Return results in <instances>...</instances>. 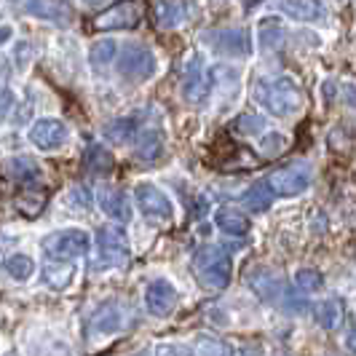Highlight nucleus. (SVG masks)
<instances>
[{"label": "nucleus", "mask_w": 356, "mask_h": 356, "mask_svg": "<svg viewBox=\"0 0 356 356\" xmlns=\"http://www.w3.org/2000/svg\"><path fill=\"white\" fill-rule=\"evenodd\" d=\"M97 204H99L102 214H107L113 222H129L131 220V201L121 188L102 185L97 191Z\"/></svg>", "instance_id": "dca6fc26"}, {"label": "nucleus", "mask_w": 356, "mask_h": 356, "mask_svg": "<svg viewBox=\"0 0 356 356\" xmlns=\"http://www.w3.org/2000/svg\"><path fill=\"white\" fill-rule=\"evenodd\" d=\"M3 270H6V276L11 279V282H17V284H24V282H30L33 276H35V260L30 257V254H24V252H17V254H8L6 260H3Z\"/></svg>", "instance_id": "412c9836"}, {"label": "nucleus", "mask_w": 356, "mask_h": 356, "mask_svg": "<svg viewBox=\"0 0 356 356\" xmlns=\"http://www.w3.org/2000/svg\"><path fill=\"white\" fill-rule=\"evenodd\" d=\"M22 11L33 19L54 22V24H67L70 22V8L59 0H19Z\"/></svg>", "instance_id": "f3484780"}, {"label": "nucleus", "mask_w": 356, "mask_h": 356, "mask_svg": "<svg viewBox=\"0 0 356 356\" xmlns=\"http://www.w3.org/2000/svg\"><path fill=\"white\" fill-rule=\"evenodd\" d=\"M263 118L260 115H252V113H244V115H238L236 118V131L238 134H244V137H252V134H260V129H263Z\"/></svg>", "instance_id": "f704fd0d"}, {"label": "nucleus", "mask_w": 356, "mask_h": 356, "mask_svg": "<svg viewBox=\"0 0 356 356\" xmlns=\"http://www.w3.org/2000/svg\"><path fill=\"white\" fill-rule=\"evenodd\" d=\"M156 356H193V348L185 343H159Z\"/></svg>", "instance_id": "c9c22d12"}, {"label": "nucleus", "mask_w": 356, "mask_h": 356, "mask_svg": "<svg viewBox=\"0 0 356 356\" xmlns=\"http://www.w3.org/2000/svg\"><path fill=\"white\" fill-rule=\"evenodd\" d=\"M163 153V134L159 129H145V134L137 137V147H134V156L140 161H156Z\"/></svg>", "instance_id": "c85d7f7f"}, {"label": "nucleus", "mask_w": 356, "mask_h": 356, "mask_svg": "<svg viewBox=\"0 0 356 356\" xmlns=\"http://www.w3.org/2000/svg\"><path fill=\"white\" fill-rule=\"evenodd\" d=\"M252 97L254 102L273 118H292L298 115L305 105V94L298 86L295 78L289 75H276V78H257L252 83Z\"/></svg>", "instance_id": "f257e3e1"}, {"label": "nucleus", "mask_w": 356, "mask_h": 356, "mask_svg": "<svg viewBox=\"0 0 356 356\" xmlns=\"http://www.w3.org/2000/svg\"><path fill=\"white\" fill-rule=\"evenodd\" d=\"M33 56H35V49L30 40H17L14 49H11V59L17 65V70H27L33 65Z\"/></svg>", "instance_id": "473e14b6"}, {"label": "nucleus", "mask_w": 356, "mask_h": 356, "mask_svg": "<svg viewBox=\"0 0 356 356\" xmlns=\"http://www.w3.org/2000/svg\"><path fill=\"white\" fill-rule=\"evenodd\" d=\"M70 204H75V209H86L91 204V196L83 188H72L70 191Z\"/></svg>", "instance_id": "58836bf2"}, {"label": "nucleus", "mask_w": 356, "mask_h": 356, "mask_svg": "<svg viewBox=\"0 0 356 356\" xmlns=\"http://www.w3.org/2000/svg\"><path fill=\"white\" fill-rule=\"evenodd\" d=\"M105 140L115 145H134L140 137V124L134 118H115L105 126Z\"/></svg>", "instance_id": "4be33fe9"}, {"label": "nucleus", "mask_w": 356, "mask_h": 356, "mask_svg": "<svg viewBox=\"0 0 356 356\" xmlns=\"http://www.w3.org/2000/svg\"><path fill=\"white\" fill-rule=\"evenodd\" d=\"M17 3H19V0H17Z\"/></svg>", "instance_id": "a18cd8bd"}, {"label": "nucleus", "mask_w": 356, "mask_h": 356, "mask_svg": "<svg viewBox=\"0 0 356 356\" xmlns=\"http://www.w3.org/2000/svg\"><path fill=\"white\" fill-rule=\"evenodd\" d=\"M270 8L284 14L292 22H303V24H316L327 19V8L321 0H270Z\"/></svg>", "instance_id": "2eb2a0df"}, {"label": "nucleus", "mask_w": 356, "mask_h": 356, "mask_svg": "<svg viewBox=\"0 0 356 356\" xmlns=\"http://www.w3.org/2000/svg\"><path fill=\"white\" fill-rule=\"evenodd\" d=\"M193 270H196L198 282L209 289H225L231 284L233 276V263L231 254L222 250V247H201L193 257Z\"/></svg>", "instance_id": "f03ea898"}, {"label": "nucleus", "mask_w": 356, "mask_h": 356, "mask_svg": "<svg viewBox=\"0 0 356 356\" xmlns=\"http://www.w3.org/2000/svg\"><path fill=\"white\" fill-rule=\"evenodd\" d=\"M204 46H209V51L217 56H228V59H247L254 51L252 33L244 27H222V30H209L204 33Z\"/></svg>", "instance_id": "39448f33"}, {"label": "nucleus", "mask_w": 356, "mask_h": 356, "mask_svg": "<svg viewBox=\"0 0 356 356\" xmlns=\"http://www.w3.org/2000/svg\"><path fill=\"white\" fill-rule=\"evenodd\" d=\"M14 102H17L14 91H11V89H3V86H0V118H6V115L11 113Z\"/></svg>", "instance_id": "4c0bfd02"}, {"label": "nucleus", "mask_w": 356, "mask_h": 356, "mask_svg": "<svg viewBox=\"0 0 356 356\" xmlns=\"http://www.w3.org/2000/svg\"><path fill=\"white\" fill-rule=\"evenodd\" d=\"M124 305L118 300H105L89 321V332L94 338H110V335H118L124 330Z\"/></svg>", "instance_id": "4468645a"}, {"label": "nucleus", "mask_w": 356, "mask_h": 356, "mask_svg": "<svg viewBox=\"0 0 356 356\" xmlns=\"http://www.w3.org/2000/svg\"><path fill=\"white\" fill-rule=\"evenodd\" d=\"M346 348L351 351V354L356 356V321L348 327V335H346Z\"/></svg>", "instance_id": "a19ab883"}, {"label": "nucleus", "mask_w": 356, "mask_h": 356, "mask_svg": "<svg viewBox=\"0 0 356 356\" xmlns=\"http://www.w3.org/2000/svg\"><path fill=\"white\" fill-rule=\"evenodd\" d=\"M177 305H179V292L169 279L159 276V279H153V282L145 284V308H147L150 316L166 319V316H172L177 311Z\"/></svg>", "instance_id": "9d476101"}, {"label": "nucleus", "mask_w": 356, "mask_h": 356, "mask_svg": "<svg viewBox=\"0 0 356 356\" xmlns=\"http://www.w3.org/2000/svg\"><path fill=\"white\" fill-rule=\"evenodd\" d=\"M214 228L222 231L225 236H233V238H241L247 236L252 228L250 217L241 212V209H233V207H220L214 212Z\"/></svg>", "instance_id": "6ab92c4d"}, {"label": "nucleus", "mask_w": 356, "mask_h": 356, "mask_svg": "<svg viewBox=\"0 0 356 356\" xmlns=\"http://www.w3.org/2000/svg\"><path fill=\"white\" fill-rule=\"evenodd\" d=\"M97 247H99V257H97V268H121L129 263V247H126L124 236L113 228H99L97 231Z\"/></svg>", "instance_id": "f8f14e48"}, {"label": "nucleus", "mask_w": 356, "mask_h": 356, "mask_svg": "<svg viewBox=\"0 0 356 356\" xmlns=\"http://www.w3.org/2000/svg\"><path fill=\"white\" fill-rule=\"evenodd\" d=\"M193 356H233V348L220 338H201Z\"/></svg>", "instance_id": "2f4dec72"}, {"label": "nucleus", "mask_w": 356, "mask_h": 356, "mask_svg": "<svg viewBox=\"0 0 356 356\" xmlns=\"http://www.w3.org/2000/svg\"><path fill=\"white\" fill-rule=\"evenodd\" d=\"M314 182V172L308 163H289V166H282L276 172H270L268 177V185L273 188V193L284 198H295V196H303L305 191L311 188Z\"/></svg>", "instance_id": "1a4fd4ad"}, {"label": "nucleus", "mask_w": 356, "mask_h": 356, "mask_svg": "<svg viewBox=\"0 0 356 356\" xmlns=\"http://www.w3.org/2000/svg\"><path fill=\"white\" fill-rule=\"evenodd\" d=\"M6 356H17V354H6Z\"/></svg>", "instance_id": "37998d69"}, {"label": "nucleus", "mask_w": 356, "mask_h": 356, "mask_svg": "<svg viewBox=\"0 0 356 356\" xmlns=\"http://www.w3.org/2000/svg\"><path fill=\"white\" fill-rule=\"evenodd\" d=\"M137 356H147V354H137Z\"/></svg>", "instance_id": "c03bdc74"}, {"label": "nucleus", "mask_w": 356, "mask_h": 356, "mask_svg": "<svg viewBox=\"0 0 356 356\" xmlns=\"http://www.w3.org/2000/svg\"><path fill=\"white\" fill-rule=\"evenodd\" d=\"M43 204H46V196H43V193L38 196L35 191H33V193H22V196L17 198L19 212L30 214V217H35V214H40V209H43Z\"/></svg>", "instance_id": "72a5a7b5"}, {"label": "nucleus", "mask_w": 356, "mask_h": 356, "mask_svg": "<svg viewBox=\"0 0 356 356\" xmlns=\"http://www.w3.org/2000/svg\"><path fill=\"white\" fill-rule=\"evenodd\" d=\"M14 38V27L11 24H0V46H6Z\"/></svg>", "instance_id": "79ce46f5"}, {"label": "nucleus", "mask_w": 356, "mask_h": 356, "mask_svg": "<svg viewBox=\"0 0 356 356\" xmlns=\"http://www.w3.org/2000/svg\"><path fill=\"white\" fill-rule=\"evenodd\" d=\"M340 91H343L346 102H348L351 107H356V83H354V81H346V83H340Z\"/></svg>", "instance_id": "ea45409f"}, {"label": "nucleus", "mask_w": 356, "mask_h": 356, "mask_svg": "<svg viewBox=\"0 0 356 356\" xmlns=\"http://www.w3.org/2000/svg\"><path fill=\"white\" fill-rule=\"evenodd\" d=\"M241 201H244V207L252 209V212H266V209H270V204H273V188L268 182H263V179H257V182H252L250 188L244 191Z\"/></svg>", "instance_id": "cd10ccee"}, {"label": "nucleus", "mask_w": 356, "mask_h": 356, "mask_svg": "<svg viewBox=\"0 0 356 356\" xmlns=\"http://www.w3.org/2000/svg\"><path fill=\"white\" fill-rule=\"evenodd\" d=\"M286 147H289V137L282 134V131H266V134H260V140H257V150H260V156H266V159H279Z\"/></svg>", "instance_id": "c756f323"}, {"label": "nucleus", "mask_w": 356, "mask_h": 356, "mask_svg": "<svg viewBox=\"0 0 356 356\" xmlns=\"http://www.w3.org/2000/svg\"><path fill=\"white\" fill-rule=\"evenodd\" d=\"M83 163H86V169H89L91 175L102 177V175H110V172H113L115 159H113V153H110L102 143H94V145H89V150H86V156H83Z\"/></svg>", "instance_id": "5701e85b"}, {"label": "nucleus", "mask_w": 356, "mask_h": 356, "mask_svg": "<svg viewBox=\"0 0 356 356\" xmlns=\"http://www.w3.org/2000/svg\"><path fill=\"white\" fill-rule=\"evenodd\" d=\"M338 91H340V83L335 78H327L324 83H321V99H324V105H332L335 99H338Z\"/></svg>", "instance_id": "e433bc0d"}, {"label": "nucleus", "mask_w": 356, "mask_h": 356, "mask_svg": "<svg viewBox=\"0 0 356 356\" xmlns=\"http://www.w3.org/2000/svg\"><path fill=\"white\" fill-rule=\"evenodd\" d=\"M118 56V43L113 38H99L89 46V65L94 72H102Z\"/></svg>", "instance_id": "393cba45"}, {"label": "nucleus", "mask_w": 356, "mask_h": 356, "mask_svg": "<svg viewBox=\"0 0 356 356\" xmlns=\"http://www.w3.org/2000/svg\"><path fill=\"white\" fill-rule=\"evenodd\" d=\"M115 65H118L121 78L143 83V81H150L159 72V56L145 43H126L124 49H118Z\"/></svg>", "instance_id": "7ed1b4c3"}, {"label": "nucleus", "mask_w": 356, "mask_h": 356, "mask_svg": "<svg viewBox=\"0 0 356 356\" xmlns=\"http://www.w3.org/2000/svg\"><path fill=\"white\" fill-rule=\"evenodd\" d=\"M284 24H282V19L276 17H266L257 22V43L270 51V49H279L282 46V40H284Z\"/></svg>", "instance_id": "b1692460"}, {"label": "nucleus", "mask_w": 356, "mask_h": 356, "mask_svg": "<svg viewBox=\"0 0 356 356\" xmlns=\"http://www.w3.org/2000/svg\"><path fill=\"white\" fill-rule=\"evenodd\" d=\"M182 97L191 105H204L212 97V78H209V67L204 65L201 54H191L185 62V72H182Z\"/></svg>", "instance_id": "6e6552de"}, {"label": "nucleus", "mask_w": 356, "mask_h": 356, "mask_svg": "<svg viewBox=\"0 0 356 356\" xmlns=\"http://www.w3.org/2000/svg\"><path fill=\"white\" fill-rule=\"evenodd\" d=\"M324 273L316 270V268H300L298 273H295V286L305 292V295H314V292H321L324 289Z\"/></svg>", "instance_id": "7c9ffc66"}, {"label": "nucleus", "mask_w": 356, "mask_h": 356, "mask_svg": "<svg viewBox=\"0 0 356 356\" xmlns=\"http://www.w3.org/2000/svg\"><path fill=\"white\" fill-rule=\"evenodd\" d=\"M134 204L143 212V217L159 222V225H169L175 222V204L166 196V191H161L156 182H137L134 185Z\"/></svg>", "instance_id": "423d86ee"}, {"label": "nucleus", "mask_w": 356, "mask_h": 356, "mask_svg": "<svg viewBox=\"0 0 356 356\" xmlns=\"http://www.w3.org/2000/svg\"><path fill=\"white\" fill-rule=\"evenodd\" d=\"M6 175L17 182H35L40 177V163L30 156H14L6 161Z\"/></svg>", "instance_id": "a878e982"}, {"label": "nucleus", "mask_w": 356, "mask_h": 356, "mask_svg": "<svg viewBox=\"0 0 356 356\" xmlns=\"http://www.w3.org/2000/svg\"><path fill=\"white\" fill-rule=\"evenodd\" d=\"M27 143L40 153H56L70 143V126L54 115L38 118L35 124L27 129Z\"/></svg>", "instance_id": "0eeeda50"}, {"label": "nucleus", "mask_w": 356, "mask_h": 356, "mask_svg": "<svg viewBox=\"0 0 356 356\" xmlns=\"http://www.w3.org/2000/svg\"><path fill=\"white\" fill-rule=\"evenodd\" d=\"M143 14V0H121V3L105 8L99 17L94 19V27L97 30H131V27L140 24Z\"/></svg>", "instance_id": "9b49d317"}, {"label": "nucleus", "mask_w": 356, "mask_h": 356, "mask_svg": "<svg viewBox=\"0 0 356 356\" xmlns=\"http://www.w3.org/2000/svg\"><path fill=\"white\" fill-rule=\"evenodd\" d=\"M40 250L51 260H75L91 250V233L83 228H62L51 231L40 238Z\"/></svg>", "instance_id": "20e7f679"}, {"label": "nucleus", "mask_w": 356, "mask_h": 356, "mask_svg": "<svg viewBox=\"0 0 356 356\" xmlns=\"http://www.w3.org/2000/svg\"><path fill=\"white\" fill-rule=\"evenodd\" d=\"M247 284H250V289L254 292V298L263 300L266 305L279 303L282 295H284V282H282V276L266 266L250 268V273H247Z\"/></svg>", "instance_id": "ddd939ff"}, {"label": "nucleus", "mask_w": 356, "mask_h": 356, "mask_svg": "<svg viewBox=\"0 0 356 356\" xmlns=\"http://www.w3.org/2000/svg\"><path fill=\"white\" fill-rule=\"evenodd\" d=\"M153 17H156V24L161 30H177L193 14H191V6L182 0H159L153 8Z\"/></svg>", "instance_id": "a211bd4d"}, {"label": "nucleus", "mask_w": 356, "mask_h": 356, "mask_svg": "<svg viewBox=\"0 0 356 356\" xmlns=\"http://www.w3.org/2000/svg\"><path fill=\"white\" fill-rule=\"evenodd\" d=\"M314 319H316V324H319L321 330H338L340 321H343V300H338V298H327V300L316 303V308H314Z\"/></svg>", "instance_id": "bb28decb"}, {"label": "nucleus", "mask_w": 356, "mask_h": 356, "mask_svg": "<svg viewBox=\"0 0 356 356\" xmlns=\"http://www.w3.org/2000/svg\"><path fill=\"white\" fill-rule=\"evenodd\" d=\"M40 273H43L46 286H51V289H56V292L67 289V286L75 282V266H72L70 260H51V263L43 266Z\"/></svg>", "instance_id": "aec40b11"}]
</instances>
